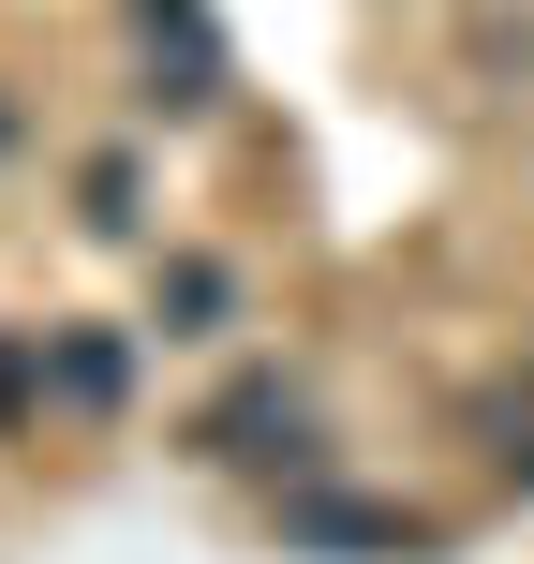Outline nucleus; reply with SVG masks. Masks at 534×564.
Wrapping results in <instances>:
<instances>
[{
	"label": "nucleus",
	"mask_w": 534,
	"mask_h": 564,
	"mask_svg": "<svg viewBox=\"0 0 534 564\" xmlns=\"http://www.w3.org/2000/svg\"><path fill=\"white\" fill-rule=\"evenodd\" d=\"M178 446L208 460V476H297L312 490V460H327V431H312V401L282 387V371H224V387L178 416Z\"/></svg>",
	"instance_id": "f257e3e1"
},
{
	"label": "nucleus",
	"mask_w": 534,
	"mask_h": 564,
	"mask_svg": "<svg viewBox=\"0 0 534 564\" xmlns=\"http://www.w3.org/2000/svg\"><path fill=\"white\" fill-rule=\"evenodd\" d=\"M134 45H149V119H224V30H208V0H134Z\"/></svg>",
	"instance_id": "f03ea898"
},
{
	"label": "nucleus",
	"mask_w": 534,
	"mask_h": 564,
	"mask_svg": "<svg viewBox=\"0 0 534 564\" xmlns=\"http://www.w3.org/2000/svg\"><path fill=\"white\" fill-rule=\"evenodd\" d=\"M119 401H134V327H45V416L119 431Z\"/></svg>",
	"instance_id": "7ed1b4c3"
},
{
	"label": "nucleus",
	"mask_w": 534,
	"mask_h": 564,
	"mask_svg": "<svg viewBox=\"0 0 534 564\" xmlns=\"http://www.w3.org/2000/svg\"><path fill=\"white\" fill-rule=\"evenodd\" d=\"M282 550L341 564V550H416V520L401 506H357V490H282Z\"/></svg>",
	"instance_id": "20e7f679"
},
{
	"label": "nucleus",
	"mask_w": 534,
	"mask_h": 564,
	"mask_svg": "<svg viewBox=\"0 0 534 564\" xmlns=\"http://www.w3.org/2000/svg\"><path fill=\"white\" fill-rule=\"evenodd\" d=\"M149 327H164V341H224L238 327V268L224 253H164V268H149Z\"/></svg>",
	"instance_id": "39448f33"
},
{
	"label": "nucleus",
	"mask_w": 534,
	"mask_h": 564,
	"mask_svg": "<svg viewBox=\"0 0 534 564\" xmlns=\"http://www.w3.org/2000/svg\"><path fill=\"white\" fill-rule=\"evenodd\" d=\"M75 224L89 238H149V164H134V149H89V164H75Z\"/></svg>",
	"instance_id": "423d86ee"
},
{
	"label": "nucleus",
	"mask_w": 534,
	"mask_h": 564,
	"mask_svg": "<svg viewBox=\"0 0 534 564\" xmlns=\"http://www.w3.org/2000/svg\"><path fill=\"white\" fill-rule=\"evenodd\" d=\"M0 431H45V341L0 327Z\"/></svg>",
	"instance_id": "0eeeda50"
},
{
	"label": "nucleus",
	"mask_w": 534,
	"mask_h": 564,
	"mask_svg": "<svg viewBox=\"0 0 534 564\" xmlns=\"http://www.w3.org/2000/svg\"><path fill=\"white\" fill-rule=\"evenodd\" d=\"M15 149H30V105H15V89H0V164H15Z\"/></svg>",
	"instance_id": "6e6552de"
}]
</instances>
